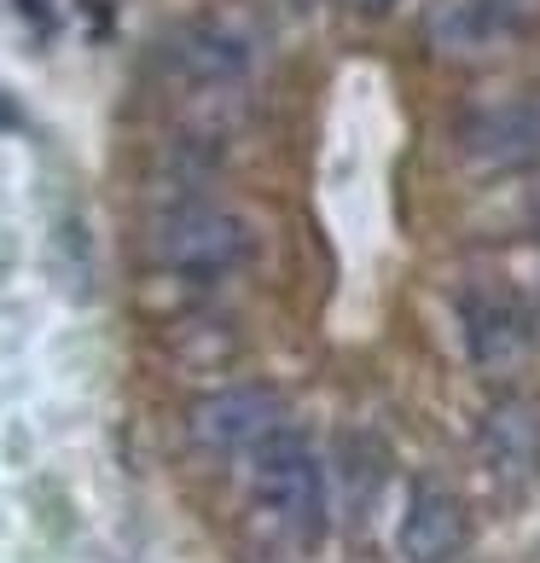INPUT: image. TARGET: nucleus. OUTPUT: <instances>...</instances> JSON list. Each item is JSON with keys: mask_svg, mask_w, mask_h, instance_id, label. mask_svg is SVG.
<instances>
[{"mask_svg": "<svg viewBox=\"0 0 540 563\" xmlns=\"http://www.w3.org/2000/svg\"><path fill=\"white\" fill-rule=\"evenodd\" d=\"M251 499L262 523L290 547H315L326 534V476L315 448L290 424H279L267 442L251 448Z\"/></svg>", "mask_w": 540, "mask_h": 563, "instance_id": "obj_1", "label": "nucleus"}, {"mask_svg": "<svg viewBox=\"0 0 540 563\" xmlns=\"http://www.w3.org/2000/svg\"><path fill=\"white\" fill-rule=\"evenodd\" d=\"M251 256V227L221 203H180L152 227V262L186 279H216Z\"/></svg>", "mask_w": 540, "mask_h": 563, "instance_id": "obj_2", "label": "nucleus"}, {"mask_svg": "<svg viewBox=\"0 0 540 563\" xmlns=\"http://www.w3.org/2000/svg\"><path fill=\"white\" fill-rule=\"evenodd\" d=\"M460 157L483 175H511L540 163V93L500 99V106H476L460 117Z\"/></svg>", "mask_w": 540, "mask_h": 563, "instance_id": "obj_3", "label": "nucleus"}, {"mask_svg": "<svg viewBox=\"0 0 540 563\" xmlns=\"http://www.w3.org/2000/svg\"><path fill=\"white\" fill-rule=\"evenodd\" d=\"M540 0H430L425 41L436 58H488L535 18Z\"/></svg>", "mask_w": 540, "mask_h": 563, "instance_id": "obj_4", "label": "nucleus"}, {"mask_svg": "<svg viewBox=\"0 0 540 563\" xmlns=\"http://www.w3.org/2000/svg\"><path fill=\"white\" fill-rule=\"evenodd\" d=\"M192 442L203 453H251L256 442H267L285 419V401L279 389L267 384H233V389H216L203 395V401L192 407Z\"/></svg>", "mask_w": 540, "mask_h": 563, "instance_id": "obj_5", "label": "nucleus"}, {"mask_svg": "<svg viewBox=\"0 0 540 563\" xmlns=\"http://www.w3.org/2000/svg\"><path fill=\"white\" fill-rule=\"evenodd\" d=\"M460 325H465V349L471 361L494 372V378H506L511 366H524V354L535 343L529 331V308L517 302L511 285H471L460 297Z\"/></svg>", "mask_w": 540, "mask_h": 563, "instance_id": "obj_6", "label": "nucleus"}, {"mask_svg": "<svg viewBox=\"0 0 540 563\" xmlns=\"http://www.w3.org/2000/svg\"><path fill=\"white\" fill-rule=\"evenodd\" d=\"M401 558L407 563H453L465 552V506L442 483H419L401 517Z\"/></svg>", "mask_w": 540, "mask_h": 563, "instance_id": "obj_7", "label": "nucleus"}, {"mask_svg": "<svg viewBox=\"0 0 540 563\" xmlns=\"http://www.w3.org/2000/svg\"><path fill=\"white\" fill-rule=\"evenodd\" d=\"M169 58L198 88H227V81H239L251 70V41L233 24H221V18H192V24H180L169 35Z\"/></svg>", "mask_w": 540, "mask_h": 563, "instance_id": "obj_8", "label": "nucleus"}, {"mask_svg": "<svg viewBox=\"0 0 540 563\" xmlns=\"http://www.w3.org/2000/svg\"><path fill=\"white\" fill-rule=\"evenodd\" d=\"M343 7H355V12H366V18H378V12L396 7V0H343Z\"/></svg>", "mask_w": 540, "mask_h": 563, "instance_id": "obj_9", "label": "nucleus"}, {"mask_svg": "<svg viewBox=\"0 0 540 563\" xmlns=\"http://www.w3.org/2000/svg\"><path fill=\"white\" fill-rule=\"evenodd\" d=\"M529 227H535V239H540V192H535V203H529Z\"/></svg>", "mask_w": 540, "mask_h": 563, "instance_id": "obj_10", "label": "nucleus"}]
</instances>
